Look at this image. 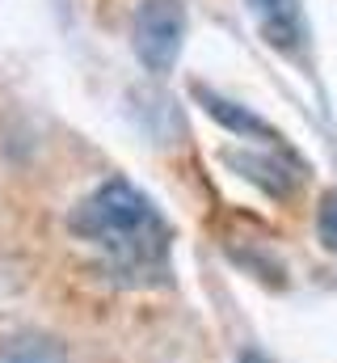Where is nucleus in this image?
I'll use <instances>...</instances> for the list:
<instances>
[{
  "label": "nucleus",
  "instance_id": "1",
  "mask_svg": "<svg viewBox=\"0 0 337 363\" xmlns=\"http://www.w3.org/2000/svg\"><path fill=\"white\" fill-rule=\"evenodd\" d=\"M68 233L88 245L122 287H161L173 258V224L127 178H105L68 211Z\"/></svg>",
  "mask_w": 337,
  "mask_h": 363
},
{
  "label": "nucleus",
  "instance_id": "2",
  "mask_svg": "<svg viewBox=\"0 0 337 363\" xmlns=\"http://www.w3.org/2000/svg\"><path fill=\"white\" fill-rule=\"evenodd\" d=\"M131 43L139 64L152 77L173 72L181 43H185V4L181 0H144L135 9V26H131Z\"/></svg>",
  "mask_w": 337,
  "mask_h": 363
},
{
  "label": "nucleus",
  "instance_id": "3",
  "mask_svg": "<svg viewBox=\"0 0 337 363\" xmlns=\"http://www.w3.org/2000/svg\"><path fill=\"white\" fill-rule=\"evenodd\" d=\"M257 34L265 38V47L282 51V55H299L304 38H308V21H304V4L299 0H245Z\"/></svg>",
  "mask_w": 337,
  "mask_h": 363
},
{
  "label": "nucleus",
  "instance_id": "4",
  "mask_svg": "<svg viewBox=\"0 0 337 363\" xmlns=\"http://www.w3.org/2000/svg\"><path fill=\"white\" fill-rule=\"evenodd\" d=\"M224 161L241 174V178L257 182L265 194H274V199H287L291 190H295V182H299V165L282 152V148H261V152H236V148H228L224 152Z\"/></svg>",
  "mask_w": 337,
  "mask_h": 363
},
{
  "label": "nucleus",
  "instance_id": "5",
  "mask_svg": "<svg viewBox=\"0 0 337 363\" xmlns=\"http://www.w3.org/2000/svg\"><path fill=\"white\" fill-rule=\"evenodd\" d=\"M190 93H194V101L224 127V131H232L236 140H261L265 148H282V135L265 123V118H257L253 110H245V106H236V101H228L224 93L207 89V85H190Z\"/></svg>",
  "mask_w": 337,
  "mask_h": 363
},
{
  "label": "nucleus",
  "instance_id": "6",
  "mask_svg": "<svg viewBox=\"0 0 337 363\" xmlns=\"http://www.w3.org/2000/svg\"><path fill=\"white\" fill-rule=\"evenodd\" d=\"M316 233H321V245L329 254H337V186L325 190V199L316 207Z\"/></svg>",
  "mask_w": 337,
  "mask_h": 363
},
{
  "label": "nucleus",
  "instance_id": "7",
  "mask_svg": "<svg viewBox=\"0 0 337 363\" xmlns=\"http://www.w3.org/2000/svg\"><path fill=\"white\" fill-rule=\"evenodd\" d=\"M236 363H270V359H265V355H257V351H245Z\"/></svg>",
  "mask_w": 337,
  "mask_h": 363
}]
</instances>
